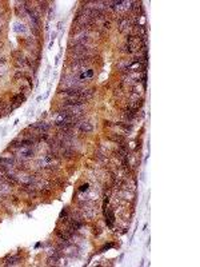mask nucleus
<instances>
[{"instance_id": "nucleus-2", "label": "nucleus", "mask_w": 200, "mask_h": 267, "mask_svg": "<svg viewBox=\"0 0 200 267\" xmlns=\"http://www.w3.org/2000/svg\"><path fill=\"white\" fill-rule=\"evenodd\" d=\"M87 187H88V184H84V186H82V188H80V190L84 191V190H87Z\"/></svg>"}, {"instance_id": "nucleus-1", "label": "nucleus", "mask_w": 200, "mask_h": 267, "mask_svg": "<svg viewBox=\"0 0 200 267\" xmlns=\"http://www.w3.org/2000/svg\"><path fill=\"white\" fill-rule=\"evenodd\" d=\"M114 246V243H110V244H107V246H104L103 248H101V251H105V250H108V248H111V247Z\"/></svg>"}]
</instances>
